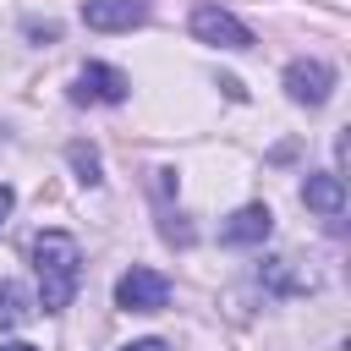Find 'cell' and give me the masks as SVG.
<instances>
[{
    "instance_id": "obj_14",
    "label": "cell",
    "mask_w": 351,
    "mask_h": 351,
    "mask_svg": "<svg viewBox=\"0 0 351 351\" xmlns=\"http://www.w3.org/2000/svg\"><path fill=\"white\" fill-rule=\"evenodd\" d=\"M0 351H38V346H27V340H11V346H0Z\"/></svg>"
},
{
    "instance_id": "obj_1",
    "label": "cell",
    "mask_w": 351,
    "mask_h": 351,
    "mask_svg": "<svg viewBox=\"0 0 351 351\" xmlns=\"http://www.w3.org/2000/svg\"><path fill=\"white\" fill-rule=\"evenodd\" d=\"M33 274H38V307L60 313L71 307L77 285H82V247L66 230H38L33 236Z\"/></svg>"
},
{
    "instance_id": "obj_3",
    "label": "cell",
    "mask_w": 351,
    "mask_h": 351,
    "mask_svg": "<svg viewBox=\"0 0 351 351\" xmlns=\"http://www.w3.org/2000/svg\"><path fill=\"white\" fill-rule=\"evenodd\" d=\"M170 302V280L159 269H126L115 280V307L121 313H159Z\"/></svg>"
},
{
    "instance_id": "obj_2",
    "label": "cell",
    "mask_w": 351,
    "mask_h": 351,
    "mask_svg": "<svg viewBox=\"0 0 351 351\" xmlns=\"http://www.w3.org/2000/svg\"><path fill=\"white\" fill-rule=\"evenodd\" d=\"M192 38L214 49H252V27L230 16L225 5H192Z\"/></svg>"
},
{
    "instance_id": "obj_5",
    "label": "cell",
    "mask_w": 351,
    "mask_h": 351,
    "mask_svg": "<svg viewBox=\"0 0 351 351\" xmlns=\"http://www.w3.org/2000/svg\"><path fill=\"white\" fill-rule=\"evenodd\" d=\"M82 22L93 33H132L148 22V0H82Z\"/></svg>"
},
{
    "instance_id": "obj_11",
    "label": "cell",
    "mask_w": 351,
    "mask_h": 351,
    "mask_svg": "<svg viewBox=\"0 0 351 351\" xmlns=\"http://www.w3.org/2000/svg\"><path fill=\"white\" fill-rule=\"evenodd\" d=\"M66 159H71V170H77V181H82V186H99V181H104L99 154H93L88 143H71V148H66Z\"/></svg>"
},
{
    "instance_id": "obj_12",
    "label": "cell",
    "mask_w": 351,
    "mask_h": 351,
    "mask_svg": "<svg viewBox=\"0 0 351 351\" xmlns=\"http://www.w3.org/2000/svg\"><path fill=\"white\" fill-rule=\"evenodd\" d=\"M11 208H16V192H11V186H5V181H0V225H5V219H11Z\"/></svg>"
},
{
    "instance_id": "obj_6",
    "label": "cell",
    "mask_w": 351,
    "mask_h": 351,
    "mask_svg": "<svg viewBox=\"0 0 351 351\" xmlns=\"http://www.w3.org/2000/svg\"><path fill=\"white\" fill-rule=\"evenodd\" d=\"M329 88H335V71H329L324 60H291V66H285V93H291L296 104H324Z\"/></svg>"
},
{
    "instance_id": "obj_9",
    "label": "cell",
    "mask_w": 351,
    "mask_h": 351,
    "mask_svg": "<svg viewBox=\"0 0 351 351\" xmlns=\"http://www.w3.org/2000/svg\"><path fill=\"white\" fill-rule=\"evenodd\" d=\"M38 313V296L22 285V280H0V329H16Z\"/></svg>"
},
{
    "instance_id": "obj_4",
    "label": "cell",
    "mask_w": 351,
    "mask_h": 351,
    "mask_svg": "<svg viewBox=\"0 0 351 351\" xmlns=\"http://www.w3.org/2000/svg\"><path fill=\"white\" fill-rule=\"evenodd\" d=\"M126 71H115V66H104V60H88L82 71H77V82H71V99L77 104H121L126 99Z\"/></svg>"
},
{
    "instance_id": "obj_8",
    "label": "cell",
    "mask_w": 351,
    "mask_h": 351,
    "mask_svg": "<svg viewBox=\"0 0 351 351\" xmlns=\"http://www.w3.org/2000/svg\"><path fill=\"white\" fill-rule=\"evenodd\" d=\"M302 203H307L313 214H324V219H340V214H346V181H340L335 170H324V176H307V186H302Z\"/></svg>"
},
{
    "instance_id": "obj_10",
    "label": "cell",
    "mask_w": 351,
    "mask_h": 351,
    "mask_svg": "<svg viewBox=\"0 0 351 351\" xmlns=\"http://www.w3.org/2000/svg\"><path fill=\"white\" fill-rule=\"evenodd\" d=\"M258 280H263L269 291H280V296H296V291H313V280H296V274H291V258H269V263L258 269Z\"/></svg>"
},
{
    "instance_id": "obj_7",
    "label": "cell",
    "mask_w": 351,
    "mask_h": 351,
    "mask_svg": "<svg viewBox=\"0 0 351 351\" xmlns=\"http://www.w3.org/2000/svg\"><path fill=\"white\" fill-rule=\"evenodd\" d=\"M269 230H274V214H269L263 203H247V208H236V214L219 225V241H225V247H263Z\"/></svg>"
},
{
    "instance_id": "obj_13",
    "label": "cell",
    "mask_w": 351,
    "mask_h": 351,
    "mask_svg": "<svg viewBox=\"0 0 351 351\" xmlns=\"http://www.w3.org/2000/svg\"><path fill=\"white\" fill-rule=\"evenodd\" d=\"M121 351H165V340H132V346H121Z\"/></svg>"
}]
</instances>
